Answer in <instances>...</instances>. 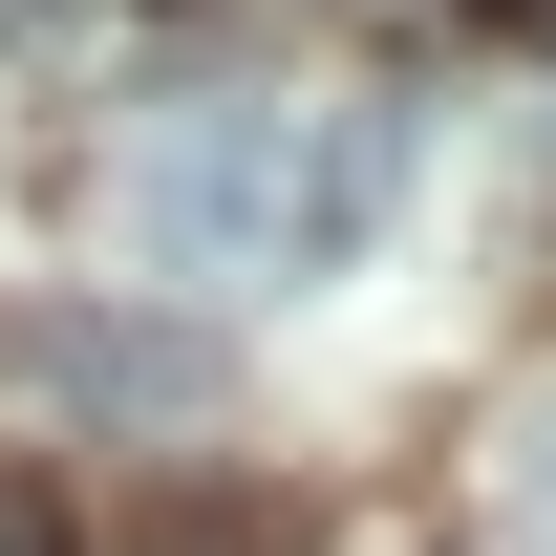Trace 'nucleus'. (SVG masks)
<instances>
[{
    "mask_svg": "<svg viewBox=\"0 0 556 556\" xmlns=\"http://www.w3.org/2000/svg\"><path fill=\"white\" fill-rule=\"evenodd\" d=\"M0 386H22V407H86V428H193L214 343L150 321V300H0Z\"/></svg>",
    "mask_w": 556,
    "mask_h": 556,
    "instance_id": "nucleus-1",
    "label": "nucleus"
},
{
    "mask_svg": "<svg viewBox=\"0 0 556 556\" xmlns=\"http://www.w3.org/2000/svg\"><path fill=\"white\" fill-rule=\"evenodd\" d=\"M407 214V108L364 86V108H278V278H321V257H364Z\"/></svg>",
    "mask_w": 556,
    "mask_h": 556,
    "instance_id": "nucleus-3",
    "label": "nucleus"
},
{
    "mask_svg": "<svg viewBox=\"0 0 556 556\" xmlns=\"http://www.w3.org/2000/svg\"><path fill=\"white\" fill-rule=\"evenodd\" d=\"M514 535H535V556H556V407H535V428H514Z\"/></svg>",
    "mask_w": 556,
    "mask_h": 556,
    "instance_id": "nucleus-5",
    "label": "nucleus"
},
{
    "mask_svg": "<svg viewBox=\"0 0 556 556\" xmlns=\"http://www.w3.org/2000/svg\"><path fill=\"white\" fill-rule=\"evenodd\" d=\"M0 556H86V514H65L43 471H22V450H0Z\"/></svg>",
    "mask_w": 556,
    "mask_h": 556,
    "instance_id": "nucleus-4",
    "label": "nucleus"
},
{
    "mask_svg": "<svg viewBox=\"0 0 556 556\" xmlns=\"http://www.w3.org/2000/svg\"><path fill=\"white\" fill-rule=\"evenodd\" d=\"M129 236L172 278H278V108H172L129 150Z\"/></svg>",
    "mask_w": 556,
    "mask_h": 556,
    "instance_id": "nucleus-2",
    "label": "nucleus"
},
{
    "mask_svg": "<svg viewBox=\"0 0 556 556\" xmlns=\"http://www.w3.org/2000/svg\"><path fill=\"white\" fill-rule=\"evenodd\" d=\"M492 22H556V0H492Z\"/></svg>",
    "mask_w": 556,
    "mask_h": 556,
    "instance_id": "nucleus-6",
    "label": "nucleus"
}]
</instances>
